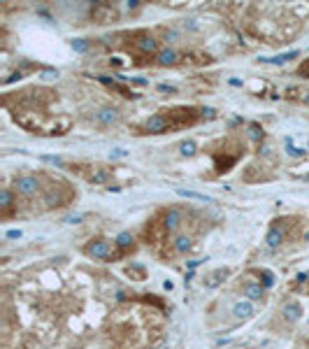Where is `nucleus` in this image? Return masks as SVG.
Here are the masks:
<instances>
[{"instance_id":"nucleus-1","label":"nucleus","mask_w":309,"mask_h":349,"mask_svg":"<svg viewBox=\"0 0 309 349\" xmlns=\"http://www.w3.org/2000/svg\"><path fill=\"white\" fill-rule=\"evenodd\" d=\"M112 242L109 240H91L84 247V254L91 256V259H103V261H109L112 259Z\"/></svg>"},{"instance_id":"nucleus-2","label":"nucleus","mask_w":309,"mask_h":349,"mask_svg":"<svg viewBox=\"0 0 309 349\" xmlns=\"http://www.w3.org/2000/svg\"><path fill=\"white\" fill-rule=\"evenodd\" d=\"M37 188H40V179L35 175H24V177H17V182H14V191L19 196H35Z\"/></svg>"},{"instance_id":"nucleus-3","label":"nucleus","mask_w":309,"mask_h":349,"mask_svg":"<svg viewBox=\"0 0 309 349\" xmlns=\"http://www.w3.org/2000/svg\"><path fill=\"white\" fill-rule=\"evenodd\" d=\"M140 131L142 133H147V135H158V133H165L168 131V124H165V116L160 114H154V116H149L144 124L140 126Z\"/></svg>"},{"instance_id":"nucleus-4","label":"nucleus","mask_w":309,"mask_h":349,"mask_svg":"<svg viewBox=\"0 0 309 349\" xmlns=\"http://www.w3.org/2000/svg\"><path fill=\"white\" fill-rule=\"evenodd\" d=\"M179 224H181V215H179V210L170 207V210L163 212V228H165V231H177Z\"/></svg>"},{"instance_id":"nucleus-5","label":"nucleus","mask_w":309,"mask_h":349,"mask_svg":"<svg viewBox=\"0 0 309 349\" xmlns=\"http://www.w3.org/2000/svg\"><path fill=\"white\" fill-rule=\"evenodd\" d=\"M135 47H137V52H140L142 56H151L156 52V40L151 35H147V33H142L140 40H135Z\"/></svg>"},{"instance_id":"nucleus-6","label":"nucleus","mask_w":309,"mask_h":349,"mask_svg":"<svg viewBox=\"0 0 309 349\" xmlns=\"http://www.w3.org/2000/svg\"><path fill=\"white\" fill-rule=\"evenodd\" d=\"M232 314H235V319H251L254 317V305L249 300H239V303L232 305Z\"/></svg>"},{"instance_id":"nucleus-7","label":"nucleus","mask_w":309,"mask_h":349,"mask_svg":"<svg viewBox=\"0 0 309 349\" xmlns=\"http://www.w3.org/2000/svg\"><path fill=\"white\" fill-rule=\"evenodd\" d=\"M244 295L249 300H263L265 287H260V282H247L244 284Z\"/></svg>"},{"instance_id":"nucleus-8","label":"nucleus","mask_w":309,"mask_h":349,"mask_svg":"<svg viewBox=\"0 0 309 349\" xmlns=\"http://www.w3.org/2000/svg\"><path fill=\"white\" fill-rule=\"evenodd\" d=\"M93 172H88L86 179L88 182H93V184H105L112 179V170H107V168H91Z\"/></svg>"},{"instance_id":"nucleus-9","label":"nucleus","mask_w":309,"mask_h":349,"mask_svg":"<svg viewBox=\"0 0 309 349\" xmlns=\"http://www.w3.org/2000/svg\"><path fill=\"white\" fill-rule=\"evenodd\" d=\"M282 240H283V228L279 226V221H277V224L270 228V233H267V240H265V244L274 249V247H279V244H282Z\"/></svg>"},{"instance_id":"nucleus-10","label":"nucleus","mask_w":309,"mask_h":349,"mask_svg":"<svg viewBox=\"0 0 309 349\" xmlns=\"http://www.w3.org/2000/svg\"><path fill=\"white\" fill-rule=\"evenodd\" d=\"M282 317L286 319V322H298V319L302 317V307H300L298 303H288V305H283Z\"/></svg>"},{"instance_id":"nucleus-11","label":"nucleus","mask_w":309,"mask_h":349,"mask_svg":"<svg viewBox=\"0 0 309 349\" xmlns=\"http://www.w3.org/2000/svg\"><path fill=\"white\" fill-rule=\"evenodd\" d=\"M93 17L100 21V24H107V21H112V19L116 17V12L109 5H98L96 9H93Z\"/></svg>"},{"instance_id":"nucleus-12","label":"nucleus","mask_w":309,"mask_h":349,"mask_svg":"<svg viewBox=\"0 0 309 349\" xmlns=\"http://www.w3.org/2000/svg\"><path fill=\"white\" fill-rule=\"evenodd\" d=\"M0 207H2V219H9V210H12V191L9 188L0 191Z\"/></svg>"},{"instance_id":"nucleus-13","label":"nucleus","mask_w":309,"mask_h":349,"mask_svg":"<svg viewBox=\"0 0 309 349\" xmlns=\"http://www.w3.org/2000/svg\"><path fill=\"white\" fill-rule=\"evenodd\" d=\"M116 109H109V107H105V109H100L98 112V121L100 124H105V126H109V124H116Z\"/></svg>"},{"instance_id":"nucleus-14","label":"nucleus","mask_w":309,"mask_h":349,"mask_svg":"<svg viewBox=\"0 0 309 349\" xmlns=\"http://www.w3.org/2000/svg\"><path fill=\"white\" fill-rule=\"evenodd\" d=\"M179 61V56L172 52V49H163L158 54V65H175Z\"/></svg>"},{"instance_id":"nucleus-15","label":"nucleus","mask_w":309,"mask_h":349,"mask_svg":"<svg viewBox=\"0 0 309 349\" xmlns=\"http://www.w3.org/2000/svg\"><path fill=\"white\" fill-rule=\"evenodd\" d=\"M191 244H193V242H191V238H188V235H177V238H175V249L179 251V254L188 251V249H191Z\"/></svg>"},{"instance_id":"nucleus-16","label":"nucleus","mask_w":309,"mask_h":349,"mask_svg":"<svg viewBox=\"0 0 309 349\" xmlns=\"http://www.w3.org/2000/svg\"><path fill=\"white\" fill-rule=\"evenodd\" d=\"M226 275H228V270H216V272L209 275L207 284H209V287H216V284H219V279H226Z\"/></svg>"},{"instance_id":"nucleus-17","label":"nucleus","mask_w":309,"mask_h":349,"mask_svg":"<svg viewBox=\"0 0 309 349\" xmlns=\"http://www.w3.org/2000/svg\"><path fill=\"white\" fill-rule=\"evenodd\" d=\"M298 56V52H288V54H282V56H277V58H263L265 63H286V61H291V58H295Z\"/></svg>"},{"instance_id":"nucleus-18","label":"nucleus","mask_w":309,"mask_h":349,"mask_svg":"<svg viewBox=\"0 0 309 349\" xmlns=\"http://www.w3.org/2000/svg\"><path fill=\"white\" fill-rule=\"evenodd\" d=\"M181 154H184V156H191V154H195V142H193V140H188V142L181 144Z\"/></svg>"},{"instance_id":"nucleus-19","label":"nucleus","mask_w":309,"mask_h":349,"mask_svg":"<svg viewBox=\"0 0 309 349\" xmlns=\"http://www.w3.org/2000/svg\"><path fill=\"white\" fill-rule=\"evenodd\" d=\"M260 277H263V287H272V275L270 272H260Z\"/></svg>"}]
</instances>
